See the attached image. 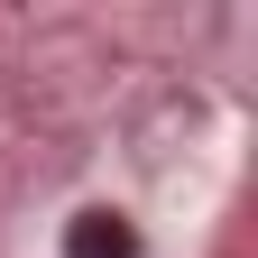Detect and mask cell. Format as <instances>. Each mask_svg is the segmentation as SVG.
Listing matches in <instances>:
<instances>
[{"mask_svg": "<svg viewBox=\"0 0 258 258\" xmlns=\"http://www.w3.org/2000/svg\"><path fill=\"white\" fill-rule=\"evenodd\" d=\"M64 258H139V231H129V212H74V231H64Z\"/></svg>", "mask_w": 258, "mask_h": 258, "instance_id": "6da1fadb", "label": "cell"}]
</instances>
